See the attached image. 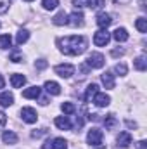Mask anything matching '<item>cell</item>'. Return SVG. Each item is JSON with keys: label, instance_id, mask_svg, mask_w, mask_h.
Here are the masks:
<instances>
[{"label": "cell", "instance_id": "9c48e42d", "mask_svg": "<svg viewBox=\"0 0 147 149\" xmlns=\"http://www.w3.org/2000/svg\"><path fill=\"white\" fill-rule=\"evenodd\" d=\"M95 21H97V24H99L102 30H106L111 23H112V19H111V16L107 14V12H101V14H97Z\"/></svg>", "mask_w": 147, "mask_h": 149}, {"label": "cell", "instance_id": "8992f818", "mask_svg": "<svg viewBox=\"0 0 147 149\" xmlns=\"http://www.w3.org/2000/svg\"><path fill=\"white\" fill-rule=\"evenodd\" d=\"M21 118H23V121H26V123H37V120H38L37 111H35L33 108H23V109H21Z\"/></svg>", "mask_w": 147, "mask_h": 149}, {"label": "cell", "instance_id": "9a60e30c", "mask_svg": "<svg viewBox=\"0 0 147 149\" xmlns=\"http://www.w3.org/2000/svg\"><path fill=\"white\" fill-rule=\"evenodd\" d=\"M26 83V76H23V74L19 73H14L10 76V85L14 87V88H19V87H23Z\"/></svg>", "mask_w": 147, "mask_h": 149}, {"label": "cell", "instance_id": "e0dca14e", "mask_svg": "<svg viewBox=\"0 0 147 149\" xmlns=\"http://www.w3.org/2000/svg\"><path fill=\"white\" fill-rule=\"evenodd\" d=\"M40 92H42L40 87H30V88H26L23 92V97H26V99H37V97H40Z\"/></svg>", "mask_w": 147, "mask_h": 149}, {"label": "cell", "instance_id": "ffe728a7", "mask_svg": "<svg viewBox=\"0 0 147 149\" xmlns=\"http://www.w3.org/2000/svg\"><path fill=\"white\" fill-rule=\"evenodd\" d=\"M2 141H3L5 144H16V142H17V135H16L14 132L7 130V132L2 134Z\"/></svg>", "mask_w": 147, "mask_h": 149}, {"label": "cell", "instance_id": "7a4b0ae2", "mask_svg": "<svg viewBox=\"0 0 147 149\" xmlns=\"http://www.w3.org/2000/svg\"><path fill=\"white\" fill-rule=\"evenodd\" d=\"M87 142H88L90 148H94V149H106L102 146V130H99V128H92L88 132Z\"/></svg>", "mask_w": 147, "mask_h": 149}, {"label": "cell", "instance_id": "d4e9b609", "mask_svg": "<svg viewBox=\"0 0 147 149\" xmlns=\"http://www.w3.org/2000/svg\"><path fill=\"white\" fill-rule=\"evenodd\" d=\"M135 26H137V30H139L140 33H146L147 31V19L146 17H139V19L135 21Z\"/></svg>", "mask_w": 147, "mask_h": 149}, {"label": "cell", "instance_id": "f546056e", "mask_svg": "<svg viewBox=\"0 0 147 149\" xmlns=\"http://www.w3.org/2000/svg\"><path fill=\"white\" fill-rule=\"evenodd\" d=\"M85 5H88L90 9H101L104 5V0H87Z\"/></svg>", "mask_w": 147, "mask_h": 149}, {"label": "cell", "instance_id": "8d00e7d4", "mask_svg": "<svg viewBox=\"0 0 147 149\" xmlns=\"http://www.w3.org/2000/svg\"><path fill=\"white\" fill-rule=\"evenodd\" d=\"M3 85H5V80H3V76L0 74V88H3Z\"/></svg>", "mask_w": 147, "mask_h": 149}, {"label": "cell", "instance_id": "7c38bea8", "mask_svg": "<svg viewBox=\"0 0 147 149\" xmlns=\"http://www.w3.org/2000/svg\"><path fill=\"white\" fill-rule=\"evenodd\" d=\"M97 92H99V85H97V83H90V85L87 87V92H85V95H83L85 102H90Z\"/></svg>", "mask_w": 147, "mask_h": 149}, {"label": "cell", "instance_id": "484cf974", "mask_svg": "<svg viewBox=\"0 0 147 149\" xmlns=\"http://www.w3.org/2000/svg\"><path fill=\"white\" fill-rule=\"evenodd\" d=\"M12 43L10 35H0V49H9Z\"/></svg>", "mask_w": 147, "mask_h": 149}, {"label": "cell", "instance_id": "6da1fadb", "mask_svg": "<svg viewBox=\"0 0 147 149\" xmlns=\"http://www.w3.org/2000/svg\"><path fill=\"white\" fill-rule=\"evenodd\" d=\"M57 47L66 56H80V54H83L87 50V38L81 37V35L59 38L57 40Z\"/></svg>", "mask_w": 147, "mask_h": 149}, {"label": "cell", "instance_id": "2e32d148", "mask_svg": "<svg viewBox=\"0 0 147 149\" xmlns=\"http://www.w3.org/2000/svg\"><path fill=\"white\" fill-rule=\"evenodd\" d=\"M101 80H102V83L106 85V88H114V74L109 73V71H106V73L101 74Z\"/></svg>", "mask_w": 147, "mask_h": 149}, {"label": "cell", "instance_id": "ac0fdd59", "mask_svg": "<svg viewBox=\"0 0 147 149\" xmlns=\"http://www.w3.org/2000/svg\"><path fill=\"white\" fill-rule=\"evenodd\" d=\"M112 38H114L116 42H126V40H128V31H126L125 28H116L114 33H112Z\"/></svg>", "mask_w": 147, "mask_h": 149}, {"label": "cell", "instance_id": "5bb4252c", "mask_svg": "<svg viewBox=\"0 0 147 149\" xmlns=\"http://www.w3.org/2000/svg\"><path fill=\"white\" fill-rule=\"evenodd\" d=\"M12 102H14V95L10 92H2L0 94V106L2 108H9V106H12Z\"/></svg>", "mask_w": 147, "mask_h": 149}, {"label": "cell", "instance_id": "7402d4cb", "mask_svg": "<svg viewBox=\"0 0 147 149\" xmlns=\"http://www.w3.org/2000/svg\"><path fill=\"white\" fill-rule=\"evenodd\" d=\"M52 149H68V142L62 139V137H57V139H54L52 141Z\"/></svg>", "mask_w": 147, "mask_h": 149}, {"label": "cell", "instance_id": "83f0119b", "mask_svg": "<svg viewBox=\"0 0 147 149\" xmlns=\"http://www.w3.org/2000/svg\"><path fill=\"white\" fill-rule=\"evenodd\" d=\"M42 5L47 10H52V9H55L59 5V0H42Z\"/></svg>", "mask_w": 147, "mask_h": 149}, {"label": "cell", "instance_id": "1f68e13d", "mask_svg": "<svg viewBox=\"0 0 147 149\" xmlns=\"http://www.w3.org/2000/svg\"><path fill=\"white\" fill-rule=\"evenodd\" d=\"M35 66H37L38 70H45V68H47V61H43V59H38L37 63H35Z\"/></svg>", "mask_w": 147, "mask_h": 149}, {"label": "cell", "instance_id": "e575fe53", "mask_svg": "<svg viewBox=\"0 0 147 149\" xmlns=\"http://www.w3.org/2000/svg\"><path fill=\"white\" fill-rule=\"evenodd\" d=\"M5 123H7V116H5L3 113L0 111V128H2V127H3Z\"/></svg>", "mask_w": 147, "mask_h": 149}, {"label": "cell", "instance_id": "8fae6325", "mask_svg": "<svg viewBox=\"0 0 147 149\" xmlns=\"http://www.w3.org/2000/svg\"><path fill=\"white\" fill-rule=\"evenodd\" d=\"M45 90H47V94H50V95H59L61 94V85L57 83V81H45Z\"/></svg>", "mask_w": 147, "mask_h": 149}, {"label": "cell", "instance_id": "44dd1931", "mask_svg": "<svg viewBox=\"0 0 147 149\" xmlns=\"http://www.w3.org/2000/svg\"><path fill=\"white\" fill-rule=\"evenodd\" d=\"M28 38H30V31L28 30H19L17 37H16V42H17V45H23L24 42H28Z\"/></svg>", "mask_w": 147, "mask_h": 149}, {"label": "cell", "instance_id": "603a6c76", "mask_svg": "<svg viewBox=\"0 0 147 149\" xmlns=\"http://www.w3.org/2000/svg\"><path fill=\"white\" fill-rule=\"evenodd\" d=\"M146 68H147L146 56H140V57H137V59H135V70H139V71H146Z\"/></svg>", "mask_w": 147, "mask_h": 149}, {"label": "cell", "instance_id": "d6a6232c", "mask_svg": "<svg viewBox=\"0 0 147 149\" xmlns=\"http://www.w3.org/2000/svg\"><path fill=\"white\" fill-rule=\"evenodd\" d=\"M9 9V0H0V12H5Z\"/></svg>", "mask_w": 147, "mask_h": 149}, {"label": "cell", "instance_id": "3957f363", "mask_svg": "<svg viewBox=\"0 0 147 149\" xmlns=\"http://www.w3.org/2000/svg\"><path fill=\"white\" fill-rule=\"evenodd\" d=\"M104 56L102 54H99V52H92L88 57H87V66L88 68H92V70H99V68H102L104 66Z\"/></svg>", "mask_w": 147, "mask_h": 149}, {"label": "cell", "instance_id": "30bf717a", "mask_svg": "<svg viewBox=\"0 0 147 149\" xmlns=\"http://www.w3.org/2000/svg\"><path fill=\"white\" fill-rule=\"evenodd\" d=\"M116 142H118V146H119V148H128V146L132 144V135H130L128 132H119V135H118Z\"/></svg>", "mask_w": 147, "mask_h": 149}, {"label": "cell", "instance_id": "d6986e66", "mask_svg": "<svg viewBox=\"0 0 147 149\" xmlns=\"http://www.w3.org/2000/svg\"><path fill=\"white\" fill-rule=\"evenodd\" d=\"M52 21H54V24H57V26L68 24V14H66L64 10H61V12H57V14L52 17Z\"/></svg>", "mask_w": 147, "mask_h": 149}, {"label": "cell", "instance_id": "52a82bcc", "mask_svg": "<svg viewBox=\"0 0 147 149\" xmlns=\"http://www.w3.org/2000/svg\"><path fill=\"white\" fill-rule=\"evenodd\" d=\"M68 24H71L74 28H78V26H83L85 24V16H83V12H73L71 16H68Z\"/></svg>", "mask_w": 147, "mask_h": 149}, {"label": "cell", "instance_id": "277c9868", "mask_svg": "<svg viewBox=\"0 0 147 149\" xmlns=\"http://www.w3.org/2000/svg\"><path fill=\"white\" fill-rule=\"evenodd\" d=\"M111 40V35L107 33V30H99L95 35H94V43L97 45V47H104V45H107Z\"/></svg>", "mask_w": 147, "mask_h": 149}, {"label": "cell", "instance_id": "d590c367", "mask_svg": "<svg viewBox=\"0 0 147 149\" xmlns=\"http://www.w3.org/2000/svg\"><path fill=\"white\" fill-rule=\"evenodd\" d=\"M137 149H147V142H146V141L137 142Z\"/></svg>", "mask_w": 147, "mask_h": 149}, {"label": "cell", "instance_id": "5b68a950", "mask_svg": "<svg viewBox=\"0 0 147 149\" xmlns=\"http://www.w3.org/2000/svg\"><path fill=\"white\" fill-rule=\"evenodd\" d=\"M54 71L59 74L61 78H69V76L74 73V66L73 64H57V66L54 68Z\"/></svg>", "mask_w": 147, "mask_h": 149}, {"label": "cell", "instance_id": "f35d334b", "mask_svg": "<svg viewBox=\"0 0 147 149\" xmlns=\"http://www.w3.org/2000/svg\"><path fill=\"white\" fill-rule=\"evenodd\" d=\"M26 2H33V0H26Z\"/></svg>", "mask_w": 147, "mask_h": 149}, {"label": "cell", "instance_id": "cb8c5ba5", "mask_svg": "<svg viewBox=\"0 0 147 149\" xmlns=\"http://www.w3.org/2000/svg\"><path fill=\"white\" fill-rule=\"evenodd\" d=\"M104 125H106V128H107V130H112V128L118 125V120L114 118V114H109V116H106V120H104Z\"/></svg>", "mask_w": 147, "mask_h": 149}, {"label": "cell", "instance_id": "4fadbf2b", "mask_svg": "<svg viewBox=\"0 0 147 149\" xmlns=\"http://www.w3.org/2000/svg\"><path fill=\"white\" fill-rule=\"evenodd\" d=\"M54 123H55V127L61 128V130H71V121H69L66 116H57V118L54 120Z\"/></svg>", "mask_w": 147, "mask_h": 149}, {"label": "cell", "instance_id": "f1b7e54d", "mask_svg": "<svg viewBox=\"0 0 147 149\" xmlns=\"http://www.w3.org/2000/svg\"><path fill=\"white\" fill-rule=\"evenodd\" d=\"M114 73H118L119 76H125V74L128 73V68H126V64H125V63H119V64H116V66H114Z\"/></svg>", "mask_w": 147, "mask_h": 149}, {"label": "cell", "instance_id": "ba28073f", "mask_svg": "<svg viewBox=\"0 0 147 149\" xmlns=\"http://www.w3.org/2000/svg\"><path fill=\"white\" fill-rule=\"evenodd\" d=\"M92 102L95 104V106H99V108H106V106H109L111 102V97L107 94H102V92H97L95 95H94V99H92Z\"/></svg>", "mask_w": 147, "mask_h": 149}, {"label": "cell", "instance_id": "74e56055", "mask_svg": "<svg viewBox=\"0 0 147 149\" xmlns=\"http://www.w3.org/2000/svg\"><path fill=\"white\" fill-rule=\"evenodd\" d=\"M126 125H128V127H137V123H135V121H130V120L126 121Z\"/></svg>", "mask_w": 147, "mask_h": 149}, {"label": "cell", "instance_id": "4316f807", "mask_svg": "<svg viewBox=\"0 0 147 149\" xmlns=\"http://www.w3.org/2000/svg\"><path fill=\"white\" fill-rule=\"evenodd\" d=\"M61 109H62V113H64V114H73V113L76 111V108H74L73 102H62Z\"/></svg>", "mask_w": 147, "mask_h": 149}, {"label": "cell", "instance_id": "4dcf8cb0", "mask_svg": "<svg viewBox=\"0 0 147 149\" xmlns=\"http://www.w3.org/2000/svg\"><path fill=\"white\" fill-rule=\"evenodd\" d=\"M10 61H12V63H21V61H23L21 52H17V50H16V52H12V54H10Z\"/></svg>", "mask_w": 147, "mask_h": 149}, {"label": "cell", "instance_id": "836d02e7", "mask_svg": "<svg viewBox=\"0 0 147 149\" xmlns=\"http://www.w3.org/2000/svg\"><path fill=\"white\" fill-rule=\"evenodd\" d=\"M111 54H112V57H118V56H123V54H125V50H123V49H114Z\"/></svg>", "mask_w": 147, "mask_h": 149}]
</instances>
